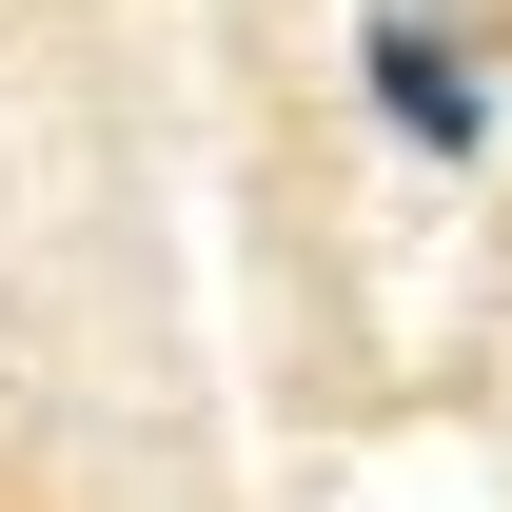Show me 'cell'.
Returning <instances> with one entry per match:
<instances>
[{
  "label": "cell",
  "instance_id": "cell-1",
  "mask_svg": "<svg viewBox=\"0 0 512 512\" xmlns=\"http://www.w3.org/2000/svg\"><path fill=\"white\" fill-rule=\"evenodd\" d=\"M355 60H375V119H394V138H434V158H473V119H493V79L453 60L434 20H375Z\"/></svg>",
  "mask_w": 512,
  "mask_h": 512
}]
</instances>
